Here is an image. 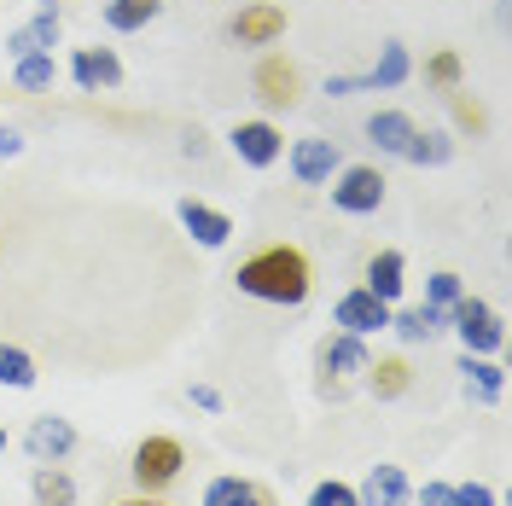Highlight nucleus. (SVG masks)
I'll return each mask as SVG.
<instances>
[{
  "instance_id": "obj_31",
  "label": "nucleus",
  "mask_w": 512,
  "mask_h": 506,
  "mask_svg": "<svg viewBox=\"0 0 512 506\" xmlns=\"http://www.w3.org/2000/svg\"><path fill=\"white\" fill-rule=\"evenodd\" d=\"M309 506H361V501H355V483H344V477H326V483H315V489H309Z\"/></svg>"
},
{
  "instance_id": "obj_38",
  "label": "nucleus",
  "mask_w": 512,
  "mask_h": 506,
  "mask_svg": "<svg viewBox=\"0 0 512 506\" xmlns=\"http://www.w3.org/2000/svg\"><path fill=\"white\" fill-rule=\"evenodd\" d=\"M0 454H6V425H0Z\"/></svg>"
},
{
  "instance_id": "obj_3",
  "label": "nucleus",
  "mask_w": 512,
  "mask_h": 506,
  "mask_svg": "<svg viewBox=\"0 0 512 506\" xmlns=\"http://www.w3.org/2000/svg\"><path fill=\"white\" fill-rule=\"evenodd\" d=\"M181 466H187V448L175 443V437H163V431L140 437L134 454H128V477H134L140 495H163V489H175V483H181Z\"/></svg>"
},
{
  "instance_id": "obj_30",
  "label": "nucleus",
  "mask_w": 512,
  "mask_h": 506,
  "mask_svg": "<svg viewBox=\"0 0 512 506\" xmlns=\"http://www.w3.org/2000/svg\"><path fill=\"white\" fill-rule=\"evenodd\" d=\"M460 297H466V280H460L454 268H437V274L425 280V303H431V309H448V303H460Z\"/></svg>"
},
{
  "instance_id": "obj_9",
  "label": "nucleus",
  "mask_w": 512,
  "mask_h": 506,
  "mask_svg": "<svg viewBox=\"0 0 512 506\" xmlns=\"http://www.w3.org/2000/svg\"><path fill=\"white\" fill-rule=\"evenodd\" d=\"M332 326H338V332H350V338H373V332L390 326V303L373 297L367 285H355V291H344V297L332 303Z\"/></svg>"
},
{
  "instance_id": "obj_29",
  "label": "nucleus",
  "mask_w": 512,
  "mask_h": 506,
  "mask_svg": "<svg viewBox=\"0 0 512 506\" xmlns=\"http://www.w3.org/2000/svg\"><path fill=\"white\" fill-rule=\"evenodd\" d=\"M443 99H448V111H454V128H460V134H472V140L489 134V111H483L466 88H454V94H443Z\"/></svg>"
},
{
  "instance_id": "obj_15",
  "label": "nucleus",
  "mask_w": 512,
  "mask_h": 506,
  "mask_svg": "<svg viewBox=\"0 0 512 506\" xmlns=\"http://www.w3.org/2000/svg\"><path fill=\"white\" fill-rule=\"evenodd\" d=\"M355 501L361 506H414V483H408L402 466H373L355 483Z\"/></svg>"
},
{
  "instance_id": "obj_26",
  "label": "nucleus",
  "mask_w": 512,
  "mask_h": 506,
  "mask_svg": "<svg viewBox=\"0 0 512 506\" xmlns=\"http://www.w3.org/2000/svg\"><path fill=\"white\" fill-rule=\"evenodd\" d=\"M12 82L24 94H47L59 82V64H53V53H24V59H12Z\"/></svg>"
},
{
  "instance_id": "obj_16",
  "label": "nucleus",
  "mask_w": 512,
  "mask_h": 506,
  "mask_svg": "<svg viewBox=\"0 0 512 506\" xmlns=\"http://www.w3.org/2000/svg\"><path fill=\"white\" fill-rule=\"evenodd\" d=\"M361 285L396 309V297H402V285H408V256L402 251H373L367 256V268H361Z\"/></svg>"
},
{
  "instance_id": "obj_19",
  "label": "nucleus",
  "mask_w": 512,
  "mask_h": 506,
  "mask_svg": "<svg viewBox=\"0 0 512 506\" xmlns=\"http://www.w3.org/2000/svg\"><path fill=\"white\" fill-rule=\"evenodd\" d=\"M361 384H367L379 402H402V396L414 390V367H408V355H373V367H367Z\"/></svg>"
},
{
  "instance_id": "obj_10",
  "label": "nucleus",
  "mask_w": 512,
  "mask_h": 506,
  "mask_svg": "<svg viewBox=\"0 0 512 506\" xmlns=\"http://www.w3.org/2000/svg\"><path fill=\"white\" fill-rule=\"evenodd\" d=\"M76 425L70 419H59V413H41V419H30V431H24V448H30L35 466H59L64 454H76Z\"/></svg>"
},
{
  "instance_id": "obj_13",
  "label": "nucleus",
  "mask_w": 512,
  "mask_h": 506,
  "mask_svg": "<svg viewBox=\"0 0 512 506\" xmlns=\"http://www.w3.org/2000/svg\"><path fill=\"white\" fill-rule=\"evenodd\" d=\"M338 169H344V158H338V140H320V134H309V140H297V146H291V175H297L303 187H326Z\"/></svg>"
},
{
  "instance_id": "obj_34",
  "label": "nucleus",
  "mask_w": 512,
  "mask_h": 506,
  "mask_svg": "<svg viewBox=\"0 0 512 506\" xmlns=\"http://www.w3.org/2000/svg\"><path fill=\"white\" fill-rule=\"evenodd\" d=\"M326 94H332V99H350V94H367V76H326Z\"/></svg>"
},
{
  "instance_id": "obj_17",
  "label": "nucleus",
  "mask_w": 512,
  "mask_h": 506,
  "mask_svg": "<svg viewBox=\"0 0 512 506\" xmlns=\"http://www.w3.org/2000/svg\"><path fill=\"white\" fill-rule=\"evenodd\" d=\"M390 332H396L402 344H437L448 332V309H431V303H419V309H390Z\"/></svg>"
},
{
  "instance_id": "obj_18",
  "label": "nucleus",
  "mask_w": 512,
  "mask_h": 506,
  "mask_svg": "<svg viewBox=\"0 0 512 506\" xmlns=\"http://www.w3.org/2000/svg\"><path fill=\"white\" fill-rule=\"evenodd\" d=\"M460 384L472 402H501L507 396V367L489 361V355H460Z\"/></svg>"
},
{
  "instance_id": "obj_20",
  "label": "nucleus",
  "mask_w": 512,
  "mask_h": 506,
  "mask_svg": "<svg viewBox=\"0 0 512 506\" xmlns=\"http://www.w3.org/2000/svg\"><path fill=\"white\" fill-rule=\"evenodd\" d=\"M204 506H280V495L256 477H216L204 489Z\"/></svg>"
},
{
  "instance_id": "obj_7",
  "label": "nucleus",
  "mask_w": 512,
  "mask_h": 506,
  "mask_svg": "<svg viewBox=\"0 0 512 506\" xmlns=\"http://www.w3.org/2000/svg\"><path fill=\"white\" fill-rule=\"evenodd\" d=\"M286 30H291V12L280 0H251V6H239L233 24H227V35H233L239 47H274V41H286Z\"/></svg>"
},
{
  "instance_id": "obj_32",
  "label": "nucleus",
  "mask_w": 512,
  "mask_h": 506,
  "mask_svg": "<svg viewBox=\"0 0 512 506\" xmlns=\"http://www.w3.org/2000/svg\"><path fill=\"white\" fill-rule=\"evenodd\" d=\"M454 506H501L489 483H454Z\"/></svg>"
},
{
  "instance_id": "obj_24",
  "label": "nucleus",
  "mask_w": 512,
  "mask_h": 506,
  "mask_svg": "<svg viewBox=\"0 0 512 506\" xmlns=\"http://www.w3.org/2000/svg\"><path fill=\"white\" fill-rule=\"evenodd\" d=\"M419 76H425V88H431V94H454V88L466 82V59H460L454 47H437L431 59L419 64Z\"/></svg>"
},
{
  "instance_id": "obj_6",
  "label": "nucleus",
  "mask_w": 512,
  "mask_h": 506,
  "mask_svg": "<svg viewBox=\"0 0 512 506\" xmlns=\"http://www.w3.org/2000/svg\"><path fill=\"white\" fill-rule=\"evenodd\" d=\"M384 169L379 163H344L338 175H332V210H344V216H373L384 204Z\"/></svg>"
},
{
  "instance_id": "obj_28",
  "label": "nucleus",
  "mask_w": 512,
  "mask_h": 506,
  "mask_svg": "<svg viewBox=\"0 0 512 506\" xmlns=\"http://www.w3.org/2000/svg\"><path fill=\"white\" fill-rule=\"evenodd\" d=\"M35 379H41V373H35V355H30V349L0 338V384H6V390H35Z\"/></svg>"
},
{
  "instance_id": "obj_12",
  "label": "nucleus",
  "mask_w": 512,
  "mask_h": 506,
  "mask_svg": "<svg viewBox=\"0 0 512 506\" xmlns=\"http://www.w3.org/2000/svg\"><path fill=\"white\" fill-rule=\"evenodd\" d=\"M70 76H76L82 94H111V88H123V59L111 47H76Z\"/></svg>"
},
{
  "instance_id": "obj_4",
  "label": "nucleus",
  "mask_w": 512,
  "mask_h": 506,
  "mask_svg": "<svg viewBox=\"0 0 512 506\" xmlns=\"http://www.w3.org/2000/svg\"><path fill=\"white\" fill-rule=\"evenodd\" d=\"M448 332L466 344V355H495V349L507 344V326H501V315L483 303V297H460V303H448Z\"/></svg>"
},
{
  "instance_id": "obj_2",
  "label": "nucleus",
  "mask_w": 512,
  "mask_h": 506,
  "mask_svg": "<svg viewBox=\"0 0 512 506\" xmlns=\"http://www.w3.org/2000/svg\"><path fill=\"white\" fill-rule=\"evenodd\" d=\"M367 367H373V349L367 338H350V332H326L315 344V390L320 402H350L361 379H367Z\"/></svg>"
},
{
  "instance_id": "obj_36",
  "label": "nucleus",
  "mask_w": 512,
  "mask_h": 506,
  "mask_svg": "<svg viewBox=\"0 0 512 506\" xmlns=\"http://www.w3.org/2000/svg\"><path fill=\"white\" fill-rule=\"evenodd\" d=\"M12 158H24V134L0 123V163H12Z\"/></svg>"
},
{
  "instance_id": "obj_22",
  "label": "nucleus",
  "mask_w": 512,
  "mask_h": 506,
  "mask_svg": "<svg viewBox=\"0 0 512 506\" xmlns=\"http://www.w3.org/2000/svg\"><path fill=\"white\" fill-rule=\"evenodd\" d=\"M408 76H414L408 47H402V41H384V47H379V64L367 70V94H390V88H402Z\"/></svg>"
},
{
  "instance_id": "obj_5",
  "label": "nucleus",
  "mask_w": 512,
  "mask_h": 506,
  "mask_svg": "<svg viewBox=\"0 0 512 506\" xmlns=\"http://www.w3.org/2000/svg\"><path fill=\"white\" fill-rule=\"evenodd\" d=\"M251 94L262 99V111H297L303 105V70L291 53H262L251 70Z\"/></svg>"
},
{
  "instance_id": "obj_14",
  "label": "nucleus",
  "mask_w": 512,
  "mask_h": 506,
  "mask_svg": "<svg viewBox=\"0 0 512 506\" xmlns=\"http://www.w3.org/2000/svg\"><path fill=\"white\" fill-rule=\"evenodd\" d=\"M175 216H181V227H187L204 251H222L227 239H233V216H222V210H216V204H204V198H181V204H175Z\"/></svg>"
},
{
  "instance_id": "obj_1",
  "label": "nucleus",
  "mask_w": 512,
  "mask_h": 506,
  "mask_svg": "<svg viewBox=\"0 0 512 506\" xmlns=\"http://www.w3.org/2000/svg\"><path fill=\"white\" fill-rule=\"evenodd\" d=\"M233 285L256 297V303H274V309H303L309 303V291H315V262L286 245V239H274V245H262L251 251L239 268H233Z\"/></svg>"
},
{
  "instance_id": "obj_21",
  "label": "nucleus",
  "mask_w": 512,
  "mask_h": 506,
  "mask_svg": "<svg viewBox=\"0 0 512 506\" xmlns=\"http://www.w3.org/2000/svg\"><path fill=\"white\" fill-rule=\"evenodd\" d=\"M414 117H408V111H373V117H367V140H373V146H379L384 158H402V152H408V140H414Z\"/></svg>"
},
{
  "instance_id": "obj_25",
  "label": "nucleus",
  "mask_w": 512,
  "mask_h": 506,
  "mask_svg": "<svg viewBox=\"0 0 512 506\" xmlns=\"http://www.w3.org/2000/svg\"><path fill=\"white\" fill-rule=\"evenodd\" d=\"M152 18H163V0H105V24H111L117 35L146 30Z\"/></svg>"
},
{
  "instance_id": "obj_35",
  "label": "nucleus",
  "mask_w": 512,
  "mask_h": 506,
  "mask_svg": "<svg viewBox=\"0 0 512 506\" xmlns=\"http://www.w3.org/2000/svg\"><path fill=\"white\" fill-rule=\"evenodd\" d=\"M187 396H192V408H204V413H222V390H216V384H192Z\"/></svg>"
},
{
  "instance_id": "obj_23",
  "label": "nucleus",
  "mask_w": 512,
  "mask_h": 506,
  "mask_svg": "<svg viewBox=\"0 0 512 506\" xmlns=\"http://www.w3.org/2000/svg\"><path fill=\"white\" fill-rule=\"evenodd\" d=\"M402 158L419 163V169H443V163L454 158V134H448V128H414V140H408Z\"/></svg>"
},
{
  "instance_id": "obj_37",
  "label": "nucleus",
  "mask_w": 512,
  "mask_h": 506,
  "mask_svg": "<svg viewBox=\"0 0 512 506\" xmlns=\"http://www.w3.org/2000/svg\"><path fill=\"white\" fill-rule=\"evenodd\" d=\"M117 506H169V501H158V495H128V501H117Z\"/></svg>"
},
{
  "instance_id": "obj_8",
  "label": "nucleus",
  "mask_w": 512,
  "mask_h": 506,
  "mask_svg": "<svg viewBox=\"0 0 512 506\" xmlns=\"http://www.w3.org/2000/svg\"><path fill=\"white\" fill-rule=\"evenodd\" d=\"M227 146H233V158L245 163V169H274V163L286 158V134L268 123V117H251V123H233L227 134Z\"/></svg>"
},
{
  "instance_id": "obj_27",
  "label": "nucleus",
  "mask_w": 512,
  "mask_h": 506,
  "mask_svg": "<svg viewBox=\"0 0 512 506\" xmlns=\"http://www.w3.org/2000/svg\"><path fill=\"white\" fill-rule=\"evenodd\" d=\"M30 495H35V506H76V483H70V472H59V466H35Z\"/></svg>"
},
{
  "instance_id": "obj_33",
  "label": "nucleus",
  "mask_w": 512,
  "mask_h": 506,
  "mask_svg": "<svg viewBox=\"0 0 512 506\" xmlns=\"http://www.w3.org/2000/svg\"><path fill=\"white\" fill-rule=\"evenodd\" d=\"M414 506H454V483H425V489H414Z\"/></svg>"
},
{
  "instance_id": "obj_11",
  "label": "nucleus",
  "mask_w": 512,
  "mask_h": 506,
  "mask_svg": "<svg viewBox=\"0 0 512 506\" xmlns=\"http://www.w3.org/2000/svg\"><path fill=\"white\" fill-rule=\"evenodd\" d=\"M59 30H64L59 0H41V12H35L30 24H18V30L6 35V53H12V59H24V53H53V47H59Z\"/></svg>"
}]
</instances>
